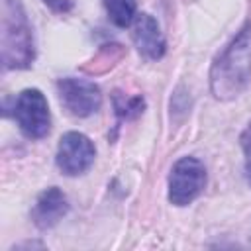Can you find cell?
<instances>
[{
  "mask_svg": "<svg viewBox=\"0 0 251 251\" xmlns=\"http://www.w3.org/2000/svg\"><path fill=\"white\" fill-rule=\"evenodd\" d=\"M210 92L220 102L237 98L251 82V20H247L210 67Z\"/></svg>",
  "mask_w": 251,
  "mask_h": 251,
  "instance_id": "1",
  "label": "cell"
},
{
  "mask_svg": "<svg viewBox=\"0 0 251 251\" xmlns=\"http://www.w3.org/2000/svg\"><path fill=\"white\" fill-rule=\"evenodd\" d=\"M0 61L6 71L29 69L35 61L33 29L20 0H2Z\"/></svg>",
  "mask_w": 251,
  "mask_h": 251,
  "instance_id": "2",
  "label": "cell"
},
{
  "mask_svg": "<svg viewBox=\"0 0 251 251\" xmlns=\"http://www.w3.org/2000/svg\"><path fill=\"white\" fill-rule=\"evenodd\" d=\"M208 173L200 159L184 155L176 159L167 178V198L173 206L184 208L192 204L206 188Z\"/></svg>",
  "mask_w": 251,
  "mask_h": 251,
  "instance_id": "3",
  "label": "cell"
},
{
  "mask_svg": "<svg viewBox=\"0 0 251 251\" xmlns=\"http://www.w3.org/2000/svg\"><path fill=\"white\" fill-rule=\"evenodd\" d=\"M12 118L27 139H43L51 131V112L39 88H24L12 102Z\"/></svg>",
  "mask_w": 251,
  "mask_h": 251,
  "instance_id": "4",
  "label": "cell"
},
{
  "mask_svg": "<svg viewBox=\"0 0 251 251\" xmlns=\"http://www.w3.org/2000/svg\"><path fill=\"white\" fill-rule=\"evenodd\" d=\"M61 106L75 118H88L102 106V90L94 80L63 76L55 84Z\"/></svg>",
  "mask_w": 251,
  "mask_h": 251,
  "instance_id": "5",
  "label": "cell"
},
{
  "mask_svg": "<svg viewBox=\"0 0 251 251\" xmlns=\"http://www.w3.org/2000/svg\"><path fill=\"white\" fill-rule=\"evenodd\" d=\"M96 159V147L92 139L80 131H67L61 135L57 153H55V165L57 169L67 176H78L84 175Z\"/></svg>",
  "mask_w": 251,
  "mask_h": 251,
  "instance_id": "6",
  "label": "cell"
},
{
  "mask_svg": "<svg viewBox=\"0 0 251 251\" xmlns=\"http://www.w3.org/2000/svg\"><path fill=\"white\" fill-rule=\"evenodd\" d=\"M131 27V41L137 47L139 55H143L149 61H159L167 53V41L161 31L159 22L149 14L141 12L135 16Z\"/></svg>",
  "mask_w": 251,
  "mask_h": 251,
  "instance_id": "7",
  "label": "cell"
},
{
  "mask_svg": "<svg viewBox=\"0 0 251 251\" xmlns=\"http://www.w3.org/2000/svg\"><path fill=\"white\" fill-rule=\"evenodd\" d=\"M67 212H69V198H67V194L59 186H49V188H45L37 196L29 216H31L33 226L37 229L45 231V229L55 227L67 216Z\"/></svg>",
  "mask_w": 251,
  "mask_h": 251,
  "instance_id": "8",
  "label": "cell"
},
{
  "mask_svg": "<svg viewBox=\"0 0 251 251\" xmlns=\"http://www.w3.org/2000/svg\"><path fill=\"white\" fill-rule=\"evenodd\" d=\"M124 55H126L124 45H120V43H106V45H102V47L94 53V57H92L90 61H86V63L82 65V71H84L86 75H90V76H94V75H104V73L112 71V69L124 59Z\"/></svg>",
  "mask_w": 251,
  "mask_h": 251,
  "instance_id": "9",
  "label": "cell"
},
{
  "mask_svg": "<svg viewBox=\"0 0 251 251\" xmlns=\"http://www.w3.org/2000/svg\"><path fill=\"white\" fill-rule=\"evenodd\" d=\"M102 6L116 27H129L137 16V0H102Z\"/></svg>",
  "mask_w": 251,
  "mask_h": 251,
  "instance_id": "10",
  "label": "cell"
},
{
  "mask_svg": "<svg viewBox=\"0 0 251 251\" xmlns=\"http://www.w3.org/2000/svg\"><path fill=\"white\" fill-rule=\"evenodd\" d=\"M114 112L120 120H135L145 112V98L143 96H126L120 90L114 92L112 96Z\"/></svg>",
  "mask_w": 251,
  "mask_h": 251,
  "instance_id": "11",
  "label": "cell"
},
{
  "mask_svg": "<svg viewBox=\"0 0 251 251\" xmlns=\"http://www.w3.org/2000/svg\"><path fill=\"white\" fill-rule=\"evenodd\" d=\"M239 143H241V149H243V169H245V176H247V182L251 186V122L249 126L243 129L241 137H239Z\"/></svg>",
  "mask_w": 251,
  "mask_h": 251,
  "instance_id": "12",
  "label": "cell"
},
{
  "mask_svg": "<svg viewBox=\"0 0 251 251\" xmlns=\"http://www.w3.org/2000/svg\"><path fill=\"white\" fill-rule=\"evenodd\" d=\"M43 4L55 14H69L75 8V0H43Z\"/></svg>",
  "mask_w": 251,
  "mask_h": 251,
  "instance_id": "13",
  "label": "cell"
}]
</instances>
